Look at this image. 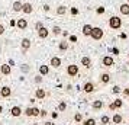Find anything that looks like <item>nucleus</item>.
<instances>
[{
  "mask_svg": "<svg viewBox=\"0 0 129 125\" xmlns=\"http://www.w3.org/2000/svg\"><path fill=\"white\" fill-rule=\"evenodd\" d=\"M109 26H110L112 29H120L122 28V19L119 18V16H112L109 19Z\"/></svg>",
  "mask_w": 129,
  "mask_h": 125,
  "instance_id": "nucleus-1",
  "label": "nucleus"
},
{
  "mask_svg": "<svg viewBox=\"0 0 129 125\" xmlns=\"http://www.w3.org/2000/svg\"><path fill=\"white\" fill-rule=\"evenodd\" d=\"M103 35H105V31L102 29V28H99V26H93V31H91V38H93L94 41H100L102 38H103Z\"/></svg>",
  "mask_w": 129,
  "mask_h": 125,
  "instance_id": "nucleus-2",
  "label": "nucleus"
},
{
  "mask_svg": "<svg viewBox=\"0 0 129 125\" xmlns=\"http://www.w3.org/2000/svg\"><path fill=\"white\" fill-rule=\"evenodd\" d=\"M65 71H67V74H68L70 77H77L80 70H78V66H77V64H70V66H67Z\"/></svg>",
  "mask_w": 129,
  "mask_h": 125,
  "instance_id": "nucleus-3",
  "label": "nucleus"
},
{
  "mask_svg": "<svg viewBox=\"0 0 129 125\" xmlns=\"http://www.w3.org/2000/svg\"><path fill=\"white\" fill-rule=\"evenodd\" d=\"M96 90H97V87H96V84H94L93 82H86V83L83 84V92L87 93V95L93 93V92H96Z\"/></svg>",
  "mask_w": 129,
  "mask_h": 125,
  "instance_id": "nucleus-4",
  "label": "nucleus"
},
{
  "mask_svg": "<svg viewBox=\"0 0 129 125\" xmlns=\"http://www.w3.org/2000/svg\"><path fill=\"white\" fill-rule=\"evenodd\" d=\"M30 45H32V42H30L29 38H23V39H22V42H20V48H22V53H23V54L28 53V51H29V48H30Z\"/></svg>",
  "mask_w": 129,
  "mask_h": 125,
  "instance_id": "nucleus-5",
  "label": "nucleus"
},
{
  "mask_svg": "<svg viewBox=\"0 0 129 125\" xmlns=\"http://www.w3.org/2000/svg\"><path fill=\"white\" fill-rule=\"evenodd\" d=\"M61 64H62V61H61V58H59V57H57V55L51 57V60H49V66L52 67V68H59V67H61Z\"/></svg>",
  "mask_w": 129,
  "mask_h": 125,
  "instance_id": "nucleus-6",
  "label": "nucleus"
},
{
  "mask_svg": "<svg viewBox=\"0 0 129 125\" xmlns=\"http://www.w3.org/2000/svg\"><path fill=\"white\" fill-rule=\"evenodd\" d=\"M10 96H12V89L9 86H2V89H0V97L6 99V97H10Z\"/></svg>",
  "mask_w": 129,
  "mask_h": 125,
  "instance_id": "nucleus-7",
  "label": "nucleus"
},
{
  "mask_svg": "<svg viewBox=\"0 0 129 125\" xmlns=\"http://www.w3.org/2000/svg\"><path fill=\"white\" fill-rule=\"evenodd\" d=\"M22 113H23V109L19 106V105H16V106H12V108H10V115H12L13 118H19Z\"/></svg>",
  "mask_w": 129,
  "mask_h": 125,
  "instance_id": "nucleus-8",
  "label": "nucleus"
},
{
  "mask_svg": "<svg viewBox=\"0 0 129 125\" xmlns=\"http://www.w3.org/2000/svg\"><path fill=\"white\" fill-rule=\"evenodd\" d=\"M102 64L105 67H113L115 66V60H113V57H110V55H105V57L102 58Z\"/></svg>",
  "mask_w": 129,
  "mask_h": 125,
  "instance_id": "nucleus-9",
  "label": "nucleus"
},
{
  "mask_svg": "<svg viewBox=\"0 0 129 125\" xmlns=\"http://www.w3.org/2000/svg\"><path fill=\"white\" fill-rule=\"evenodd\" d=\"M123 106V101H120V99H116V101H113L109 103V109L110 111H116V109H120V108Z\"/></svg>",
  "mask_w": 129,
  "mask_h": 125,
  "instance_id": "nucleus-10",
  "label": "nucleus"
},
{
  "mask_svg": "<svg viewBox=\"0 0 129 125\" xmlns=\"http://www.w3.org/2000/svg\"><path fill=\"white\" fill-rule=\"evenodd\" d=\"M80 63H81V66L84 67V68H91V66H93V63H91V58L90 57H87V55H84V57H81V60H80Z\"/></svg>",
  "mask_w": 129,
  "mask_h": 125,
  "instance_id": "nucleus-11",
  "label": "nucleus"
},
{
  "mask_svg": "<svg viewBox=\"0 0 129 125\" xmlns=\"http://www.w3.org/2000/svg\"><path fill=\"white\" fill-rule=\"evenodd\" d=\"M36 34H38V38L45 39V38H48V35H49V31H48V28L42 26V28H39V29L36 31Z\"/></svg>",
  "mask_w": 129,
  "mask_h": 125,
  "instance_id": "nucleus-12",
  "label": "nucleus"
},
{
  "mask_svg": "<svg viewBox=\"0 0 129 125\" xmlns=\"http://www.w3.org/2000/svg\"><path fill=\"white\" fill-rule=\"evenodd\" d=\"M0 73H2L3 76H9V74L12 73V67L9 66L7 63H5V64H2V66H0Z\"/></svg>",
  "mask_w": 129,
  "mask_h": 125,
  "instance_id": "nucleus-13",
  "label": "nucleus"
},
{
  "mask_svg": "<svg viewBox=\"0 0 129 125\" xmlns=\"http://www.w3.org/2000/svg\"><path fill=\"white\" fill-rule=\"evenodd\" d=\"M16 26H18V29H20V31H25L26 28H28V20L25 18H22V19H18L16 20Z\"/></svg>",
  "mask_w": 129,
  "mask_h": 125,
  "instance_id": "nucleus-14",
  "label": "nucleus"
},
{
  "mask_svg": "<svg viewBox=\"0 0 129 125\" xmlns=\"http://www.w3.org/2000/svg\"><path fill=\"white\" fill-rule=\"evenodd\" d=\"M47 90L45 89H36L35 90V97L36 99H39V101H42V99H45L47 97Z\"/></svg>",
  "mask_w": 129,
  "mask_h": 125,
  "instance_id": "nucleus-15",
  "label": "nucleus"
},
{
  "mask_svg": "<svg viewBox=\"0 0 129 125\" xmlns=\"http://www.w3.org/2000/svg\"><path fill=\"white\" fill-rule=\"evenodd\" d=\"M22 12L25 15H30V13L34 12V6L30 5L29 2H26V3H23V6H22Z\"/></svg>",
  "mask_w": 129,
  "mask_h": 125,
  "instance_id": "nucleus-16",
  "label": "nucleus"
},
{
  "mask_svg": "<svg viewBox=\"0 0 129 125\" xmlns=\"http://www.w3.org/2000/svg\"><path fill=\"white\" fill-rule=\"evenodd\" d=\"M119 12L122 13L123 16H129V3H128V2L119 6Z\"/></svg>",
  "mask_w": 129,
  "mask_h": 125,
  "instance_id": "nucleus-17",
  "label": "nucleus"
},
{
  "mask_svg": "<svg viewBox=\"0 0 129 125\" xmlns=\"http://www.w3.org/2000/svg\"><path fill=\"white\" fill-rule=\"evenodd\" d=\"M110 74L109 73H102L100 74V83L102 84H107V83H110Z\"/></svg>",
  "mask_w": 129,
  "mask_h": 125,
  "instance_id": "nucleus-18",
  "label": "nucleus"
},
{
  "mask_svg": "<svg viewBox=\"0 0 129 125\" xmlns=\"http://www.w3.org/2000/svg\"><path fill=\"white\" fill-rule=\"evenodd\" d=\"M91 31H93V26L91 25H88V23L83 25V35L84 36H90L91 35Z\"/></svg>",
  "mask_w": 129,
  "mask_h": 125,
  "instance_id": "nucleus-19",
  "label": "nucleus"
},
{
  "mask_svg": "<svg viewBox=\"0 0 129 125\" xmlns=\"http://www.w3.org/2000/svg\"><path fill=\"white\" fill-rule=\"evenodd\" d=\"M22 6H23V3H22L20 0H16V2H13V5H12L13 12H22Z\"/></svg>",
  "mask_w": 129,
  "mask_h": 125,
  "instance_id": "nucleus-20",
  "label": "nucleus"
},
{
  "mask_svg": "<svg viewBox=\"0 0 129 125\" xmlns=\"http://www.w3.org/2000/svg\"><path fill=\"white\" fill-rule=\"evenodd\" d=\"M91 108H93L94 111H100V109L105 108V103H103V101H94L91 103Z\"/></svg>",
  "mask_w": 129,
  "mask_h": 125,
  "instance_id": "nucleus-21",
  "label": "nucleus"
},
{
  "mask_svg": "<svg viewBox=\"0 0 129 125\" xmlns=\"http://www.w3.org/2000/svg\"><path fill=\"white\" fill-rule=\"evenodd\" d=\"M112 122H113V124H122L123 122V116L122 115H120V113H115V115H113V116H112Z\"/></svg>",
  "mask_w": 129,
  "mask_h": 125,
  "instance_id": "nucleus-22",
  "label": "nucleus"
},
{
  "mask_svg": "<svg viewBox=\"0 0 129 125\" xmlns=\"http://www.w3.org/2000/svg\"><path fill=\"white\" fill-rule=\"evenodd\" d=\"M39 74H41V76H48V74H49V67H48L47 64L39 66Z\"/></svg>",
  "mask_w": 129,
  "mask_h": 125,
  "instance_id": "nucleus-23",
  "label": "nucleus"
},
{
  "mask_svg": "<svg viewBox=\"0 0 129 125\" xmlns=\"http://www.w3.org/2000/svg\"><path fill=\"white\" fill-rule=\"evenodd\" d=\"M68 49V42L67 41H61L58 44V51H61V53H65Z\"/></svg>",
  "mask_w": 129,
  "mask_h": 125,
  "instance_id": "nucleus-24",
  "label": "nucleus"
},
{
  "mask_svg": "<svg viewBox=\"0 0 129 125\" xmlns=\"http://www.w3.org/2000/svg\"><path fill=\"white\" fill-rule=\"evenodd\" d=\"M55 12H57V15H58V16H64L65 13H67V6L61 5V6L57 7V10H55Z\"/></svg>",
  "mask_w": 129,
  "mask_h": 125,
  "instance_id": "nucleus-25",
  "label": "nucleus"
},
{
  "mask_svg": "<svg viewBox=\"0 0 129 125\" xmlns=\"http://www.w3.org/2000/svg\"><path fill=\"white\" fill-rule=\"evenodd\" d=\"M112 119L107 116V115H102V118H100V122H102V125H109L110 124Z\"/></svg>",
  "mask_w": 129,
  "mask_h": 125,
  "instance_id": "nucleus-26",
  "label": "nucleus"
},
{
  "mask_svg": "<svg viewBox=\"0 0 129 125\" xmlns=\"http://www.w3.org/2000/svg\"><path fill=\"white\" fill-rule=\"evenodd\" d=\"M51 32H52V35L58 36L59 34H61V32H62V29H61V28H59V26H57V25H55V26H52V29H51Z\"/></svg>",
  "mask_w": 129,
  "mask_h": 125,
  "instance_id": "nucleus-27",
  "label": "nucleus"
},
{
  "mask_svg": "<svg viewBox=\"0 0 129 125\" xmlns=\"http://www.w3.org/2000/svg\"><path fill=\"white\" fill-rule=\"evenodd\" d=\"M83 125H97L94 118H87L86 121H83Z\"/></svg>",
  "mask_w": 129,
  "mask_h": 125,
  "instance_id": "nucleus-28",
  "label": "nucleus"
},
{
  "mask_svg": "<svg viewBox=\"0 0 129 125\" xmlns=\"http://www.w3.org/2000/svg\"><path fill=\"white\" fill-rule=\"evenodd\" d=\"M74 122H77V124H81V122H83V115H81V112H77L76 115H74Z\"/></svg>",
  "mask_w": 129,
  "mask_h": 125,
  "instance_id": "nucleus-29",
  "label": "nucleus"
},
{
  "mask_svg": "<svg viewBox=\"0 0 129 125\" xmlns=\"http://www.w3.org/2000/svg\"><path fill=\"white\" fill-rule=\"evenodd\" d=\"M65 109H67V103H65L64 101H61L59 105H58V111L59 112H65Z\"/></svg>",
  "mask_w": 129,
  "mask_h": 125,
  "instance_id": "nucleus-30",
  "label": "nucleus"
},
{
  "mask_svg": "<svg viewBox=\"0 0 129 125\" xmlns=\"http://www.w3.org/2000/svg\"><path fill=\"white\" fill-rule=\"evenodd\" d=\"M25 115H26V116H34V108H26V109H25Z\"/></svg>",
  "mask_w": 129,
  "mask_h": 125,
  "instance_id": "nucleus-31",
  "label": "nucleus"
},
{
  "mask_svg": "<svg viewBox=\"0 0 129 125\" xmlns=\"http://www.w3.org/2000/svg\"><path fill=\"white\" fill-rule=\"evenodd\" d=\"M105 12H106V9L103 6H99L97 9H96V13H97V15H103Z\"/></svg>",
  "mask_w": 129,
  "mask_h": 125,
  "instance_id": "nucleus-32",
  "label": "nucleus"
},
{
  "mask_svg": "<svg viewBox=\"0 0 129 125\" xmlns=\"http://www.w3.org/2000/svg\"><path fill=\"white\" fill-rule=\"evenodd\" d=\"M20 70L23 73H29V70H30V67H29V64H23V66L20 67Z\"/></svg>",
  "mask_w": 129,
  "mask_h": 125,
  "instance_id": "nucleus-33",
  "label": "nucleus"
},
{
  "mask_svg": "<svg viewBox=\"0 0 129 125\" xmlns=\"http://www.w3.org/2000/svg\"><path fill=\"white\" fill-rule=\"evenodd\" d=\"M119 92H120V87H119V86H113V89H112V93H113V95H117Z\"/></svg>",
  "mask_w": 129,
  "mask_h": 125,
  "instance_id": "nucleus-34",
  "label": "nucleus"
},
{
  "mask_svg": "<svg viewBox=\"0 0 129 125\" xmlns=\"http://www.w3.org/2000/svg\"><path fill=\"white\" fill-rule=\"evenodd\" d=\"M47 115H48V112L45 109H39V116H41V118H45Z\"/></svg>",
  "mask_w": 129,
  "mask_h": 125,
  "instance_id": "nucleus-35",
  "label": "nucleus"
},
{
  "mask_svg": "<svg viewBox=\"0 0 129 125\" xmlns=\"http://www.w3.org/2000/svg\"><path fill=\"white\" fill-rule=\"evenodd\" d=\"M42 77H44V76L39 74V76H36V77L34 79V82H35V83H42Z\"/></svg>",
  "mask_w": 129,
  "mask_h": 125,
  "instance_id": "nucleus-36",
  "label": "nucleus"
},
{
  "mask_svg": "<svg viewBox=\"0 0 129 125\" xmlns=\"http://www.w3.org/2000/svg\"><path fill=\"white\" fill-rule=\"evenodd\" d=\"M71 15H74V16L78 15V9H77V7H71Z\"/></svg>",
  "mask_w": 129,
  "mask_h": 125,
  "instance_id": "nucleus-37",
  "label": "nucleus"
},
{
  "mask_svg": "<svg viewBox=\"0 0 129 125\" xmlns=\"http://www.w3.org/2000/svg\"><path fill=\"white\" fill-rule=\"evenodd\" d=\"M42 26H44V25H42V22H36V23H35V31H38L39 28H42Z\"/></svg>",
  "mask_w": 129,
  "mask_h": 125,
  "instance_id": "nucleus-38",
  "label": "nucleus"
},
{
  "mask_svg": "<svg viewBox=\"0 0 129 125\" xmlns=\"http://www.w3.org/2000/svg\"><path fill=\"white\" fill-rule=\"evenodd\" d=\"M42 9H44V12H49V9H51V7H49V5H44Z\"/></svg>",
  "mask_w": 129,
  "mask_h": 125,
  "instance_id": "nucleus-39",
  "label": "nucleus"
},
{
  "mask_svg": "<svg viewBox=\"0 0 129 125\" xmlns=\"http://www.w3.org/2000/svg\"><path fill=\"white\" fill-rule=\"evenodd\" d=\"M34 116H39V109L38 108H34Z\"/></svg>",
  "mask_w": 129,
  "mask_h": 125,
  "instance_id": "nucleus-40",
  "label": "nucleus"
},
{
  "mask_svg": "<svg viewBox=\"0 0 129 125\" xmlns=\"http://www.w3.org/2000/svg\"><path fill=\"white\" fill-rule=\"evenodd\" d=\"M70 42H77V36L76 35H70Z\"/></svg>",
  "mask_w": 129,
  "mask_h": 125,
  "instance_id": "nucleus-41",
  "label": "nucleus"
},
{
  "mask_svg": "<svg viewBox=\"0 0 129 125\" xmlns=\"http://www.w3.org/2000/svg\"><path fill=\"white\" fill-rule=\"evenodd\" d=\"M3 34H5V26H3V25L0 23V36L3 35Z\"/></svg>",
  "mask_w": 129,
  "mask_h": 125,
  "instance_id": "nucleus-42",
  "label": "nucleus"
},
{
  "mask_svg": "<svg viewBox=\"0 0 129 125\" xmlns=\"http://www.w3.org/2000/svg\"><path fill=\"white\" fill-rule=\"evenodd\" d=\"M123 95H125V96H129V87H126V89L123 90Z\"/></svg>",
  "mask_w": 129,
  "mask_h": 125,
  "instance_id": "nucleus-43",
  "label": "nucleus"
},
{
  "mask_svg": "<svg viewBox=\"0 0 129 125\" xmlns=\"http://www.w3.org/2000/svg\"><path fill=\"white\" fill-rule=\"evenodd\" d=\"M7 64H9V66L12 67V66H15V61H13V60L10 58V60H9V61H7Z\"/></svg>",
  "mask_w": 129,
  "mask_h": 125,
  "instance_id": "nucleus-44",
  "label": "nucleus"
},
{
  "mask_svg": "<svg viewBox=\"0 0 129 125\" xmlns=\"http://www.w3.org/2000/svg\"><path fill=\"white\" fill-rule=\"evenodd\" d=\"M112 53L117 55V54H119V49H117V48H112Z\"/></svg>",
  "mask_w": 129,
  "mask_h": 125,
  "instance_id": "nucleus-45",
  "label": "nucleus"
},
{
  "mask_svg": "<svg viewBox=\"0 0 129 125\" xmlns=\"http://www.w3.org/2000/svg\"><path fill=\"white\" fill-rule=\"evenodd\" d=\"M10 26H16V20H13L12 19V20H10Z\"/></svg>",
  "mask_w": 129,
  "mask_h": 125,
  "instance_id": "nucleus-46",
  "label": "nucleus"
},
{
  "mask_svg": "<svg viewBox=\"0 0 129 125\" xmlns=\"http://www.w3.org/2000/svg\"><path fill=\"white\" fill-rule=\"evenodd\" d=\"M120 38L122 39H126V34H120Z\"/></svg>",
  "mask_w": 129,
  "mask_h": 125,
  "instance_id": "nucleus-47",
  "label": "nucleus"
},
{
  "mask_svg": "<svg viewBox=\"0 0 129 125\" xmlns=\"http://www.w3.org/2000/svg\"><path fill=\"white\" fill-rule=\"evenodd\" d=\"M3 113V106H2V103H0V115Z\"/></svg>",
  "mask_w": 129,
  "mask_h": 125,
  "instance_id": "nucleus-48",
  "label": "nucleus"
},
{
  "mask_svg": "<svg viewBox=\"0 0 129 125\" xmlns=\"http://www.w3.org/2000/svg\"><path fill=\"white\" fill-rule=\"evenodd\" d=\"M44 125H54L52 122H44Z\"/></svg>",
  "mask_w": 129,
  "mask_h": 125,
  "instance_id": "nucleus-49",
  "label": "nucleus"
},
{
  "mask_svg": "<svg viewBox=\"0 0 129 125\" xmlns=\"http://www.w3.org/2000/svg\"><path fill=\"white\" fill-rule=\"evenodd\" d=\"M32 125H41V124H32Z\"/></svg>",
  "mask_w": 129,
  "mask_h": 125,
  "instance_id": "nucleus-50",
  "label": "nucleus"
},
{
  "mask_svg": "<svg viewBox=\"0 0 129 125\" xmlns=\"http://www.w3.org/2000/svg\"><path fill=\"white\" fill-rule=\"evenodd\" d=\"M0 125H2V122H0Z\"/></svg>",
  "mask_w": 129,
  "mask_h": 125,
  "instance_id": "nucleus-51",
  "label": "nucleus"
},
{
  "mask_svg": "<svg viewBox=\"0 0 129 125\" xmlns=\"http://www.w3.org/2000/svg\"><path fill=\"white\" fill-rule=\"evenodd\" d=\"M128 3H129V0H128Z\"/></svg>",
  "mask_w": 129,
  "mask_h": 125,
  "instance_id": "nucleus-52",
  "label": "nucleus"
}]
</instances>
